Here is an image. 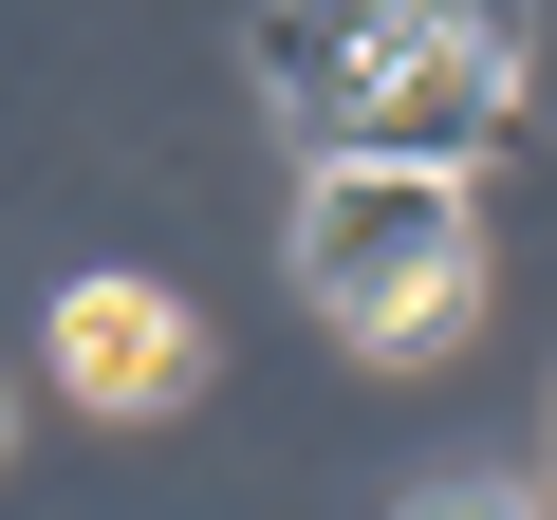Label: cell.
Listing matches in <instances>:
<instances>
[{"label":"cell","mask_w":557,"mask_h":520,"mask_svg":"<svg viewBox=\"0 0 557 520\" xmlns=\"http://www.w3.org/2000/svg\"><path fill=\"white\" fill-rule=\"evenodd\" d=\"M298 280L354 354H465L483 335V223H465V168H317L298 186Z\"/></svg>","instance_id":"1"},{"label":"cell","mask_w":557,"mask_h":520,"mask_svg":"<svg viewBox=\"0 0 557 520\" xmlns=\"http://www.w3.org/2000/svg\"><path fill=\"white\" fill-rule=\"evenodd\" d=\"M465 38V0H260V94L298 112V149H335L391 75H428Z\"/></svg>","instance_id":"2"},{"label":"cell","mask_w":557,"mask_h":520,"mask_svg":"<svg viewBox=\"0 0 557 520\" xmlns=\"http://www.w3.org/2000/svg\"><path fill=\"white\" fill-rule=\"evenodd\" d=\"M57 391H75V409H186V391H205V317L112 260V280L57 298Z\"/></svg>","instance_id":"3"},{"label":"cell","mask_w":557,"mask_h":520,"mask_svg":"<svg viewBox=\"0 0 557 520\" xmlns=\"http://www.w3.org/2000/svg\"><path fill=\"white\" fill-rule=\"evenodd\" d=\"M409 520H539V502H520V483H428Z\"/></svg>","instance_id":"4"},{"label":"cell","mask_w":557,"mask_h":520,"mask_svg":"<svg viewBox=\"0 0 557 520\" xmlns=\"http://www.w3.org/2000/svg\"><path fill=\"white\" fill-rule=\"evenodd\" d=\"M0 465H20V409H0Z\"/></svg>","instance_id":"5"}]
</instances>
